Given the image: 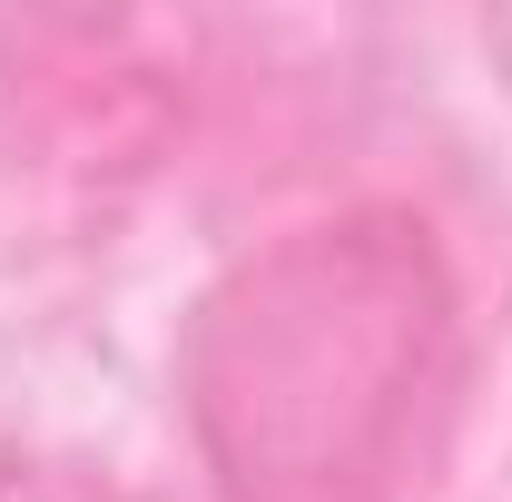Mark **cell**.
I'll use <instances>...</instances> for the list:
<instances>
[{"label": "cell", "mask_w": 512, "mask_h": 502, "mask_svg": "<svg viewBox=\"0 0 512 502\" xmlns=\"http://www.w3.org/2000/svg\"><path fill=\"white\" fill-rule=\"evenodd\" d=\"M453 355L424 227L345 217L266 247L188 355L197 434L237 502H375Z\"/></svg>", "instance_id": "obj_1"}]
</instances>
